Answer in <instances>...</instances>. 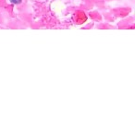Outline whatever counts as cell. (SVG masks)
Returning <instances> with one entry per match:
<instances>
[{"mask_svg": "<svg viewBox=\"0 0 135 118\" xmlns=\"http://www.w3.org/2000/svg\"><path fill=\"white\" fill-rule=\"evenodd\" d=\"M21 0H11V2L14 3V4H19V3H21Z\"/></svg>", "mask_w": 135, "mask_h": 118, "instance_id": "cell-1", "label": "cell"}]
</instances>
